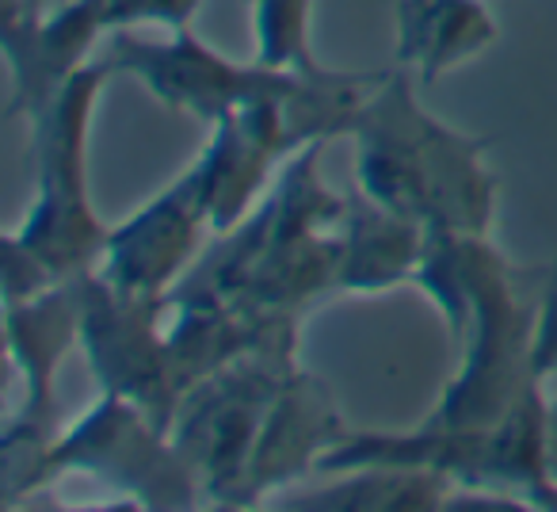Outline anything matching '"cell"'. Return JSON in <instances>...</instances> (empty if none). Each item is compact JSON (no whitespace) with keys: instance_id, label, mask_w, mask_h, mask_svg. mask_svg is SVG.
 <instances>
[{"instance_id":"obj_15","label":"cell","mask_w":557,"mask_h":512,"mask_svg":"<svg viewBox=\"0 0 557 512\" xmlns=\"http://www.w3.org/2000/svg\"><path fill=\"white\" fill-rule=\"evenodd\" d=\"M394 24L397 65L424 85H435L500 39V24L485 0H397Z\"/></svg>"},{"instance_id":"obj_7","label":"cell","mask_w":557,"mask_h":512,"mask_svg":"<svg viewBox=\"0 0 557 512\" xmlns=\"http://www.w3.org/2000/svg\"><path fill=\"white\" fill-rule=\"evenodd\" d=\"M298 349H260L184 390L172 440L202 486V504L245 509V478L278 387L298 371Z\"/></svg>"},{"instance_id":"obj_16","label":"cell","mask_w":557,"mask_h":512,"mask_svg":"<svg viewBox=\"0 0 557 512\" xmlns=\"http://www.w3.org/2000/svg\"><path fill=\"white\" fill-rule=\"evenodd\" d=\"M428 230L405 215H394L363 192L348 203L341 256V295H382L412 283Z\"/></svg>"},{"instance_id":"obj_3","label":"cell","mask_w":557,"mask_h":512,"mask_svg":"<svg viewBox=\"0 0 557 512\" xmlns=\"http://www.w3.org/2000/svg\"><path fill=\"white\" fill-rule=\"evenodd\" d=\"M348 138L367 199L424 230L493 233L500 176L485 161L488 142L432 115L405 65L382 77Z\"/></svg>"},{"instance_id":"obj_17","label":"cell","mask_w":557,"mask_h":512,"mask_svg":"<svg viewBox=\"0 0 557 512\" xmlns=\"http://www.w3.org/2000/svg\"><path fill=\"white\" fill-rule=\"evenodd\" d=\"M455 481L424 466H356L329 474L325 486L302 493L275 497L283 509H321V512H428L443 509Z\"/></svg>"},{"instance_id":"obj_1","label":"cell","mask_w":557,"mask_h":512,"mask_svg":"<svg viewBox=\"0 0 557 512\" xmlns=\"http://www.w3.org/2000/svg\"><path fill=\"white\" fill-rule=\"evenodd\" d=\"M321 154L325 142L298 149L252 215L202 248L169 295L172 303L225 298L306 321V314L341 295L344 218L351 199L325 184Z\"/></svg>"},{"instance_id":"obj_13","label":"cell","mask_w":557,"mask_h":512,"mask_svg":"<svg viewBox=\"0 0 557 512\" xmlns=\"http://www.w3.org/2000/svg\"><path fill=\"white\" fill-rule=\"evenodd\" d=\"M214 237L199 184L184 169L131 218L111 225L96 272L126 295H172Z\"/></svg>"},{"instance_id":"obj_5","label":"cell","mask_w":557,"mask_h":512,"mask_svg":"<svg viewBox=\"0 0 557 512\" xmlns=\"http://www.w3.org/2000/svg\"><path fill=\"white\" fill-rule=\"evenodd\" d=\"M111 77L115 73L108 58L85 65L54 96V103L39 119H32L39 192L24 222L9 233L24 241L58 280H73L100 265L111 233L88 187V134H92L96 108Z\"/></svg>"},{"instance_id":"obj_20","label":"cell","mask_w":557,"mask_h":512,"mask_svg":"<svg viewBox=\"0 0 557 512\" xmlns=\"http://www.w3.org/2000/svg\"><path fill=\"white\" fill-rule=\"evenodd\" d=\"M534 379H557V256L542 268L539 295H534V337H531Z\"/></svg>"},{"instance_id":"obj_14","label":"cell","mask_w":557,"mask_h":512,"mask_svg":"<svg viewBox=\"0 0 557 512\" xmlns=\"http://www.w3.org/2000/svg\"><path fill=\"white\" fill-rule=\"evenodd\" d=\"M348 432L351 425L336 410L325 382L306 371V367H298L278 387L268 420L260 428V440H256L245 478V509L271 504V497H278V489L298 486L306 474L318 471L321 459Z\"/></svg>"},{"instance_id":"obj_2","label":"cell","mask_w":557,"mask_h":512,"mask_svg":"<svg viewBox=\"0 0 557 512\" xmlns=\"http://www.w3.org/2000/svg\"><path fill=\"white\" fill-rule=\"evenodd\" d=\"M412 283L440 310L458 352L455 375L424 417L428 425H496L527 390L542 387L531 367L534 298L519 291L516 268L493 233L428 230Z\"/></svg>"},{"instance_id":"obj_4","label":"cell","mask_w":557,"mask_h":512,"mask_svg":"<svg viewBox=\"0 0 557 512\" xmlns=\"http://www.w3.org/2000/svg\"><path fill=\"white\" fill-rule=\"evenodd\" d=\"M549 394L546 382L527 390L511 413L496 425L450 428L420 425L386 432V428H351L325 459L318 474L356 471V466H424L447 474L455 486L508 489L534 509L549 481L546 463Z\"/></svg>"},{"instance_id":"obj_18","label":"cell","mask_w":557,"mask_h":512,"mask_svg":"<svg viewBox=\"0 0 557 512\" xmlns=\"http://www.w3.org/2000/svg\"><path fill=\"white\" fill-rule=\"evenodd\" d=\"M252 20L256 62L278 73L318 70L313 54V0H245Z\"/></svg>"},{"instance_id":"obj_9","label":"cell","mask_w":557,"mask_h":512,"mask_svg":"<svg viewBox=\"0 0 557 512\" xmlns=\"http://www.w3.org/2000/svg\"><path fill=\"white\" fill-rule=\"evenodd\" d=\"M81 352L96 387L131 398L164 428L180 405V382L169 356V295H126L96 268L77 276Z\"/></svg>"},{"instance_id":"obj_8","label":"cell","mask_w":557,"mask_h":512,"mask_svg":"<svg viewBox=\"0 0 557 512\" xmlns=\"http://www.w3.org/2000/svg\"><path fill=\"white\" fill-rule=\"evenodd\" d=\"M4 344L12 375L20 379V402L12 405L0 436V481L4 504L42 489V463L58 440V371L73 349H81V291L77 276L24 303H4Z\"/></svg>"},{"instance_id":"obj_21","label":"cell","mask_w":557,"mask_h":512,"mask_svg":"<svg viewBox=\"0 0 557 512\" xmlns=\"http://www.w3.org/2000/svg\"><path fill=\"white\" fill-rule=\"evenodd\" d=\"M0 283H4V303H24V298L42 295V291H50L62 280L42 265L24 241L4 233V272H0Z\"/></svg>"},{"instance_id":"obj_10","label":"cell","mask_w":557,"mask_h":512,"mask_svg":"<svg viewBox=\"0 0 557 512\" xmlns=\"http://www.w3.org/2000/svg\"><path fill=\"white\" fill-rule=\"evenodd\" d=\"M111 73L146 85L153 100H161L169 111L199 123L214 126L222 115L275 96L295 81V73H278L260 65L256 58L233 62L222 50L202 42L195 27H176L169 39H141L131 32L111 35Z\"/></svg>"},{"instance_id":"obj_11","label":"cell","mask_w":557,"mask_h":512,"mask_svg":"<svg viewBox=\"0 0 557 512\" xmlns=\"http://www.w3.org/2000/svg\"><path fill=\"white\" fill-rule=\"evenodd\" d=\"M298 81H302V73H295V81L283 93L260 96V100L218 119L210 126L202 154L187 164L195 184H199V199L214 237L245 222L256 210V203L268 195V187L275 184L271 176H278V169L298 154V142L287 126V115H283V103L290 100Z\"/></svg>"},{"instance_id":"obj_12","label":"cell","mask_w":557,"mask_h":512,"mask_svg":"<svg viewBox=\"0 0 557 512\" xmlns=\"http://www.w3.org/2000/svg\"><path fill=\"white\" fill-rule=\"evenodd\" d=\"M0 50L9 65V115L39 119L54 96L92 65L108 32V0H65L42 12L39 0H0Z\"/></svg>"},{"instance_id":"obj_6","label":"cell","mask_w":557,"mask_h":512,"mask_svg":"<svg viewBox=\"0 0 557 512\" xmlns=\"http://www.w3.org/2000/svg\"><path fill=\"white\" fill-rule=\"evenodd\" d=\"M88 474L103 489H115L123 509H195L202 486L172 432L131 398L100 390L77 420L58 432L42 463V486Z\"/></svg>"},{"instance_id":"obj_19","label":"cell","mask_w":557,"mask_h":512,"mask_svg":"<svg viewBox=\"0 0 557 512\" xmlns=\"http://www.w3.org/2000/svg\"><path fill=\"white\" fill-rule=\"evenodd\" d=\"M202 0H108V32H131V27H191Z\"/></svg>"}]
</instances>
